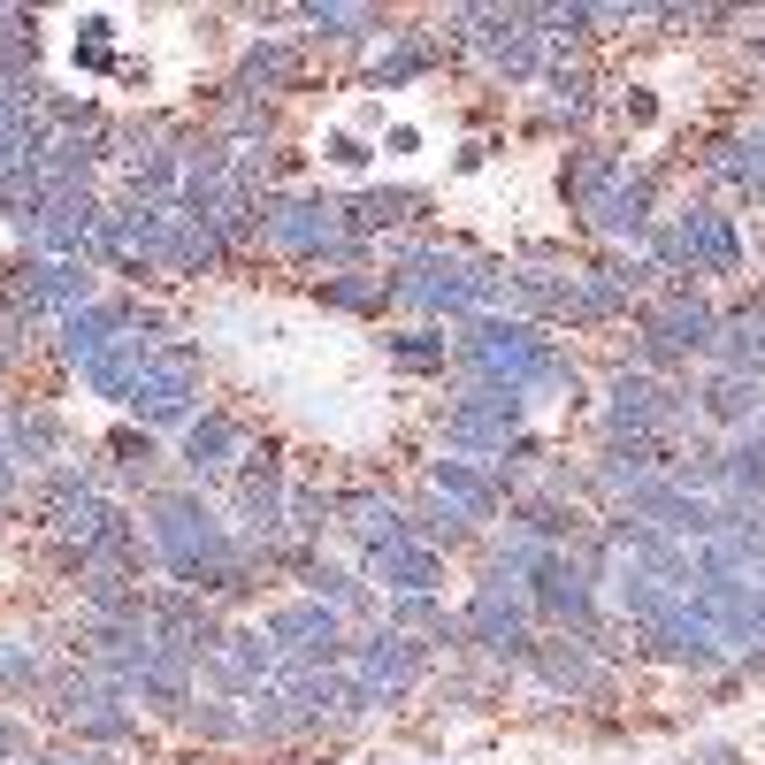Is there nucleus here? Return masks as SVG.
Here are the masks:
<instances>
[{"label":"nucleus","mask_w":765,"mask_h":765,"mask_svg":"<svg viewBox=\"0 0 765 765\" xmlns=\"http://www.w3.org/2000/svg\"><path fill=\"white\" fill-rule=\"evenodd\" d=\"M222 452H230V422H199V429L184 437V467H192V475H215V467H230Z\"/></svg>","instance_id":"nucleus-1"},{"label":"nucleus","mask_w":765,"mask_h":765,"mask_svg":"<svg viewBox=\"0 0 765 765\" xmlns=\"http://www.w3.org/2000/svg\"><path fill=\"white\" fill-rule=\"evenodd\" d=\"M329 161H337V169H367V146H360V138H344V131H337V138H329Z\"/></svg>","instance_id":"nucleus-2"},{"label":"nucleus","mask_w":765,"mask_h":765,"mask_svg":"<svg viewBox=\"0 0 765 765\" xmlns=\"http://www.w3.org/2000/svg\"><path fill=\"white\" fill-rule=\"evenodd\" d=\"M696 765H742V750H727V742H712V750H696Z\"/></svg>","instance_id":"nucleus-3"}]
</instances>
